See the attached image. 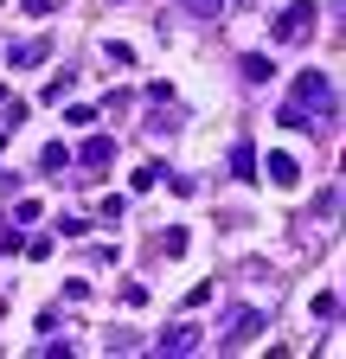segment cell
Returning a JSON list of instances; mask_svg holds the SVG:
<instances>
[{
  "label": "cell",
  "mask_w": 346,
  "mask_h": 359,
  "mask_svg": "<svg viewBox=\"0 0 346 359\" xmlns=\"http://www.w3.org/2000/svg\"><path fill=\"white\" fill-rule=\"evenodd\" d=\"M314 26H321L314 0H289V7H282V20H276V45H295V39H308Z\"/></svg>",
  "instance_id": "cell-2"
},
{
  "label": "cell",
  "mask_w": 346,
  "mask_h": 359,
  "mask_svg": "<svg viewBox=\"0 0 346 359\" xmlns=\"http://www.w3.org/2000/svg\"><path fill=\"white\" fill-rule=\"evenodd\" d=\"M122 302L128 308H148V283H122Z\"/></svg>",
  "instance_id": "cell-15"
},
{
  "label": "cell",
  "mask_w": 346,
  "mask_h": 359,
  "mask_svg": "<svg viewBox=\"0 0 346 359\" xmlns=\"http://www.w3.org/2000/svg\"><path fill=\"white\" fill-rule=\"evenodd\" d=\"M46 58H52V39H20L13 52H7L13 71H32V65H46Z\"/></svg>",
  "instance_id": "cell-3"
},
{
  "label": "cell",
  "mask_w": 346,
  "mask_h": 359,
  "mask_svg": "<svg viewBox=\"0 0 346 359\" xmlns=\"http://www.w3.org/2000/svg\"><path fill=\"white\" fill-rule=\"evenodd\" d=\"M20 244H26V238H20V231H0V257H13V250H20Z\"/></svg>",
  "instance_id": "cell-18"
},
{
  "label": "cell",
  "mask_w": 346,
  "mask_h": 359,
  "mask_svg": "<svg viewBox=\"0 0 346 359\" xmlns=\"http://www.w3.org/2000/svg\"><path fill=\"white\" fill-rule=\"evenodd\" d=\"M77 161L90 167V173H109V161H116V142H109V135H90V142L77 148Z\"/></svg>",
  "instance_id": "cell-4"
},
{
  "label": "cell",
  "mask_w": 346,
  "mask_h": 359,
  "mask_svg": "<svg viewBox=\"0 0 346 359\" xmlns=\"http://www.w3.org/2000/svg\"><path fill=\"white\" fill-rule=\"evenodd\" d=\"M250 334H263V314H256V308H237V314H231L225 346H250Z\"/></svg>",
  "instance_id": "cell-6"
},
{
  "label": "cell",
  "mask_w": 346,
  "mask_h": 359,
  "mask_svg": "<svg viewBox=\"0 0 346 359\" xmlns=\"http://www.w3.org/2000/svg\"><path fill=\"white\" fill-rule=\"evenodd\" d=\"M263 173H270V187H301V161L295 154H270Z\"/></svg>",
  "instance_id": "cell-7"
},
{
  "label": "cell",
  "mask_w": 346,
  "mask_h": 359,
  "mask_svg": "<svg viewBox=\"0 0 346 359\" xmlns=\"http://www.w3.org/2000/svg\"><path fill=\"white\" fill-rule=\"evenodd\" d=\"M160 180H167V167H160V161H148V167H135V180H128V187H135V193H154Z\"/></svg>",
  "instance_id": "cell-9"
},
{
  "label": "cell",
  "mask_w": 346,
  "mask_h": 359,
  "mask_svg": "<svg viewBox=\"0 0 346 359\" xmlns=\"http://www.w3.org/2000/svg\"><path fill=\"white\" fill-rule=\"evenodd\" d=\"M244 77H250V83H270V77H276V65H270V58H256V52H250V58H244Z\"/></svg>",
  "instance_id": "cell-12"
},
{
  "label": "cell",
  "mask_w": 346,
  "mask_h": 359,
  "mask_svg": "<svg viewBox=\"0 0 346 359\" xmlns=\"http://www.w3.org/2000/svg\"><path fill=\"white\" fill-rule=\"evenodd\" d=\"M308 314H314V321H333V314H340V295H333V289H321V295L308 302Z\"/></svg>",
  "instance_id": "cell-10"
},
{
  "label": "cell",
  "mask_w": 346,
  "mask_h": 359,
  "mask_svg": "<svg viewBox=\"0 0 346 359\" xmlns=\"http://www.w3.org/2000/svg\"><path fill=\"white\" fill-rule=\"evenodd\" d=\"M231 167H237V180H256V148H250V142L231 148Z\"/></svg>",
  "instance_id": "cell-11"
},
{
  "label": "cell",
  "mask_w": 346,
  "mask_h": 359,
  "mask_svg": "<svg viewBox=\"0 0 346 359\" xmlns=\"http://www.w3.org/2000/svg\"><path fill=\"white\" fill-rule=\"evenodd\" d=\"M20 7H26L32 20H46V13H52V0H20Z\"/></svg>",
  "instance_id": "cell-19"
},
{
  "label": "cell",
  "mask_w": 346,
  "mask_h": 359,
  "mask_svg": "<svg viewBox=\"0 0 346 359\" xmlns=\"http://www.w3.org/2000/svg\"><path fill=\"white\" fill-rule=\"evenodd\" d=\"M186 7H193V13H205V20H212V13H219V7H225V0H186Z\"/></svg>",
  "instance_id": "cell-20"
},
{
  "label": "cell",
  "mask_w": 346,
  "mask_h": 359,
  "mask_svg": "<svg viewBox=\"0 0 346 359\" xmlns=\"http://www.w3.org/2000/svg\"><path fill=\"white\" fill-rule=\"evenodd\" d=\"M276 122H282V128H308V109H301V103H289V109H282Z\"/></svg>",
  "instance_id": "cell-17"
},
{
  "label": "cell",
  "mask_w": 346,
  "mask_h": 359,
  "mask_svg": "<svg viewBox=\"0 0 346 359\" xmlns=\"http://www.w3.org/2000/svg\"><path fill=\"white\" fill-rule=\"evenodd\" d=\"M289 103H301L308 116H333V83L321 71H295V97Z\"/></svg>",
  "instance_id": "cell-1"
},
{
  "label": "cell",
  "mask_w": 346,
  "mask_h": 359,
  "mask_svg": "<svg viewBox=\"0 0 346 359\" xmlns=\"http://www.w3.org/2000/svg\"><path fill=\"white\" fill-rule=\"evenodd\" d=\"M193 346H199V327H193V321H173V327L154 340V353H193Z\"/></svg>",
  "instance_id": "cell-5"
},
{
  "label": "cell",
  "mask_w": 346,
  "mask_h": 359,
  "mask_svg": "<svg viewBox=\"0 0 346 359\" xmlns=\"http://www.w3.org/2000/svg\"><path fill=\"white\" fill-rule=\"evenodd\" d=\"M186 250H193L186 224H167V231H160V257H186Z\"/></svg>",
  "instance_id": "cell-8"
},
{
  "label": "cell",
  "mask_w": 346,
  "mask_h": 359,
  "mask_svg": "<svg viewBox=\"0 0 346 359\" xmlns=\"http://www.w3.org/2000/svg\"><path fill=\"white\" fill-rule=\"evenodd\" d=\"M71 97V77H46V103H64Z\"/></svg>",
  "instance_id": "cell-14"
},
{
  "label": "cell",
  "mask_w": 346,
  "mask_h": 359,
  "mask_svg": "<svg viewBox=\"0 0 346 359\" xmlns=\"http://www.w3.org/2000/svg\"><path fill=\"white\" fill-rule=\"evenodd\" d=\"M39 167H46V173H64V167H71V148H58V142H52L46 154H39Z\"/></svg>",
  "instance_id": "cell-13"
},
{
  "label": "cell",
  "mask_w": 346,
  "mask_h": 359,
  "mask_svg": "<svg viewBox=\"0 0 346 359\" xmlns=\"http://www.w3.org/2000/svg\"><path fill=\"white\" fill-rule=\"evenodd\" d=\"M64 122H71V128H83V122H97V109H90V103H71V109H64Z\"/></svg>",
  "instance_id": "cell-16"
}]
</instances>
